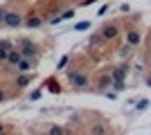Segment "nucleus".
<instances>
[{"label": "nucleus", "instance_id": "obj_1", "mask_svg": "<svg viewBox=\"0 0 151 135\" xmlns=\"http://www.w3.org/2000/svg\"><path fill=\"white\" fill-rule=\"evenodd\" d=\"M16 50L23 54V59H29L34 65L38 63V47H36V43H34V41H29V39H18V47H16Z\"/></svg>", "mask_w": 151, "mask_h": 135}, {"label": "nucleus", "instance_id": "obj_2", "mask_svg": "<svg viewBox=\"0 0 151 135\" xmlns=\"http://www.w3.org/2000/svg\"><path fill=\"white\" fill-rule=\"evenodd\" d=\"M68 81H70L72 88H79V90H83V88H88V86H90L88 74H86V72H79V70H70L68 72Z\"/></svg>", "mask_w": 151, "mask_h": 135}, {"label": "nucleus", "instance_id": "obj_3", "mask_svg": "<svg viewBox=\"0 0 151 135\" xmlns=\"http://www.w3.org/2000/svg\"><path fill=\"white\" fill-rule=\"evenodd\" d=\"M99 34H101L104 41H115L117 36H120V27L115 25V23H106V25L99 29Z\"/></svg>", "mask_w": 151, "mask_h": 135}, {"label": "nucleus", "instance_id": "obj_4", "mask_svg": "<svg viewBox=\"0 0 151 135\" xmlns=\"http://www.w3.org/2000/svg\"><path fill=\"white\" fill-rule=\"evenodd\" d=\"M2 23H5L7 27H14V29H16V27H20L25 23V18H23L20 14H16V11H7L5 18H2Z\"/></svg>", "mask_w": 151, "mask_h": 135}, {"label": "nucleus", "instance_id": "obj_5", "mask_svg": "<svg viewBox=\"0 0 151 135\" xmlns=\"http://www.w3.org/2000/svg\"><path fill=\"white\" fill-rule=\"evenodd\" d=\"M90 135H108V126L104 122H93L90 124V129H88Z\"/></svg>", "mask_w": 151, "mask_h": 135}, {"label": "nucleus", "instance_id": "obj_6", "mask_svg": "<svg viewBox=\"0 0 151 135\" xmlns=\"http://www.w3.org/2000/svg\"><path fill=\"white\" fill-rule=\"evenodd\" d=\"M140 41H142V34H140V29H129V32H126V43L131 45V47L140 45Z\"/></svg>", "mask_w": 151, "mask_h": 135}, {"label": "nucleus", "instance_id": "obj_7", "mask_svg": "<svg viewBox=\"0 0 151 135\" xmlns=\"http://www.w3.org/2000/svg\"><path fill=\"white\" fill-rule=\"evenodd\" d=\"M126 72H129V68H126V63H122V65H117V68H113L111 77H113V81H124Z\"/></svg>", "mask_w": 151, "mask_h": 135}, {"label": "nucleus", "instance_id": "obj_8", "mask_svg": "<svg viewBox=\"0 0 151 135\" xmlns=\"http://www.w3.org/2000/svg\"><path fill=\"white\" fill-rule=\"evenodd\" d=\"M32 81H34V74H20V77H16V88H25V86H29Z\"/></svg>", "mask_w": 151, "mask_h": 135}, {"label": "nucleus", "instance_id": "obj_9", "mask_svg": "<svg viewBox=\"0 0 151 135\" xmlns=\"http://www.w3.org/2000/svg\"><path fill=\"white\" fill-rule=\"evenodd\" d=\"M20 59H23V54H20L18 50H9V52H7V63H9V65H18Z\"/></svg>", "mask_w": 151, "mask_h": 135}, {"label": "nucleus", "instance_id": "obj_10", "mask_svg": "<svg viewBox=\"0 0 151 135\" xmlns=\"http://www.w3.org/2000/svg\"><path fill=\"white\" fill-rule=\"evenodd\" d=\"M25 27H29V29H36V27H41L43 25V20H41V16H29V18L23 23Z\"/></svg>", "mask_w": 151, "mask_h": 135}, {"label": "nucleus", "instance_id": "obj_11", "mask_svg": "<svg viewBox=\"0 0 151 135\" xmlns=\"http://www.w3.org/2000/svg\"><path fill=\"white\" fill-rule=\"evenodd\" d=\"M108 86H113V77H111V74H101L99 81H97V88L104 90V88H108Z\"/></svg>", "mask_w": 151, "mask_h": 135}, {"label": "nucleus", "instance_id": "obj_12", "mask_svg": "<svg viewBox=\"0 0 151 135\" xmlns=\"http://www.w3.org/2000/svg\"><path fill=\"white\" fill-rule=\"evenodd\" d=\"M16 68H18V72H29L32 68H34V63H32L29 59H20V61H18V65H16Z\"/></svg>", "mask_w": 151, "mask_h": 135}, {"label": "nucleus", "instance_id": "obj_13", "mask_svg": "<svg viewBox=\"0 0 151 135\" xmlns=\"http://www.w3.org/2000/svg\"><path fill=\"white\" fill-rule=\"evenodd\" d=\"M131 50H133V47H131L129 43H126V45H122V47H120V56L129 59V56H131Z\"/></svg>", "mask_w": 151, "mask_h": 135}, {"label": "nucleus", "instance_id": "obj_14", "mask_svg": "<svg viewBox=\"0 0 151 135\" xmlns=\"http://www.w3.org/2000/svg\"><path fill=\"white\" fill-rule=\"evenodd\" d=\"M47 88H50L52 92H61V86L57 84V79H50V81H47Z\"/></svg>", "mask_w": 151, "mask_h": 135}, {"label": "nucleus", "instance_id": "obj_15", "mask_svg": "<svg viewBox=\"0 0 151 135\" xmlns=\"http://www.w3.org/2000/svg\"><path fill=\"white\" fill-rule=\"evenodd\" d=\"M47 135H65V131H63L61 126H50V131H47Z\"/></svg>", "mask_w": 151, "mask_h": 135}, {"label": "nucleus", "instance_id": "obj_16", "mask_svg": "<svg viewBox=\"0 0 151 135\" xmlns=\"http://www.w3.org/2000/svg\"><path fill=\"white\" fill-rule=\"evenodd\" d=\"M88 27H90V20H81V23H77V25H75V29H77V32H83V29H88Z\"/></svg>", "mask_w": 151, "mask_h": 135}, {"label": "nucleus", "instance_id": "obj_17", "mask_svg": "<svg viewBox=\"0 0 151 135\" xmlns=\"http://www.w3.org/2000/svg\"><path fill=\"white\" fill-rule=\"evenodd\" d=\"M41 95H43V92H41V90H32V92H29V101H38V99H41Z\"/></svg>", "mask_w": 151, "mask_h": 135}, {"label": "nucleus", "instance_id": "obj_18", "mask_svg": "<svg viewBox=\"0 0 151 135\" xmlns=\"http://www.w3.org/2000/svg\"><path fill=\"white\" fill-rule=\"evenodd\" d=\"M0 47H5L7 52H9V50H14V45H12V41H0Z\"/></svg>", "mask_w": 151, "mask_h": 135}, {"label": "nucleus", "instance_id": "obj_19", "mask_svg": "<svg viewBox=\"0 0 151 135\" xmlns=\"http://www.w3.org/2000/svg\"><path fill=\"white\" fill-rule=\"evenodd\" d=\"M147 106H149V101H147V99H142V101H138V104H135V108H138V110H145Z\"/></svg>", "mask_w": 151, "mask_h": 135}, {"label": "nucleus", "instance_id": "obj_20", "mask_svg": "<svg viewBox=\"0 0 151 135\" xmlns=\"http://www.w3.org/2000/svg\"><path fill=\"white\" fill-rule=\"evenodd\" d=\"M0 63H7V50L0 47Z\"/></svg>", "mask_w": 151, "mask_h": 135}, {"label": "nucleus", "instance_id": "obj_21", "mask_svg": "<svg viewBox=\"0 0 151 135\" xmlns=\"http://www.w3.org/2000/svg\"><path fill=\"white\" fill-rule=\"evenodd\" d=\"M72 16H75V9H68V11L61 14V20H63V18H72Z\"/></svg>", "mask_w": 151, "mask_h": 135}, {"label": "nucleus", "instance_id": "obj_22", "mask_svg": "<svg viewBox=\"0 0 151 135\" xmlns=\"http://www.w3.org/2000/svg\"><path fill=\"white\" fill-rule=\"evenodd\" d=\"M113 88L115 90H124V81H113Z\"/></svg>", "mask_w": 151, "mask_h": 135}, {"label": "nucleus", "instance_id": "obj_23", "mask_svg": "<svg viewBox=\"0 0 151 135\" xmlns=\"http://www.w3.org/2000/svg\"><path fill=\"white\" fill-rule=\"evenodd\" d=\"M101 41V34H93V36H90V43H99Z\"/></svg>", "mask_w": 151, "mask_h": 135}, {"label": "nucleus", "instance_id": "obj_24", "mask_svg": "<svg viewBox=\"0 0 151 135\" xmlns=\"http://www.w3.org/2000/svg\"><path fill=\"white\" fill-rule=\"evenodd\" d=\"M68 59H70V56H63L61 61H59V68H65V65H68Z\"/></svg>", "mask_w": 151, "mask_h": 135}, {"label": "nucleus", "instance_id": "obj_25", "mask_svg": "<svg viewBox=\"0 0 151 135\" xmlns=\"http://www.w3.org/2000/svg\"><path fill=\"white\" fill-rule=\"evenodd\" d=\"M5 99H7V95H5V90H0V104L5 101Z\"/></svg>", "mask_w": 151, "mask_h": 135}, {"label": "nucleus", "instance_id": "obj_26", "mask_svg": "<svg viewBox=\"0 0 151 135\" xmlns=\"http://www.w3.org/2000/svg\"><path fill=\"white\" fill-rule=\"evenodd\" d=\"M5 14H7V9H0V23H2V18H5Z\"/></svg>", "mask_w": 151, "mask_h": 135}, {"label": "nucleus", "instance_id": "obj_27", "mask_svg": "<svg viewBox=\"0 0 151 135\" xmlns=\"http://www.w3.org/2000/svg\"><path fill=\"white\" fill-rule=\"evenodd\" d=\"M145 84H147V86H149V88H151V74H149V77L145 79Z\"/></svg>", "mask_w": 151, "mask_h": 135}, {"label": "nucleus", "instance_id": "obj_28", "mask_svg": "<svg viewBox=\"0 0 151 135\" xmlns=\"http://www.w3.org/2000/svg\"><path fill=\"white\" fill-rule=\"evenodd\" d=\"M93 2H97V0H83V5H93Z\"/></svg>", "mask_w": 151, "mask_h": 135}, {"label": "nucleus", "instance_id": "obj_29", "mask_svg": "<svg viewBox=\"0 0 151 135\" xmlns=\"http://www.w3.org/2000/svg\"><path fill=\"white\" fill-rule=\"evenodd\" d=\"M0 135H2V124H0Z\"/></svg>", "mask_w": 151, "mask_h": 135}]
</instances>
